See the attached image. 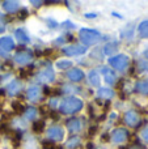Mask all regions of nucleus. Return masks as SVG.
Instances as JSON below:
<instances>
[{
	"instance_id": "f257e3e1",
	"label": "nucleus",
	"mask_w": 148,
	"mask_h": 149,
	"mask_svg": "<svg viewBox=\"0 0 148 149\" xmlns=\"http://www.w3.org/2000/svg\"><path fill=\"white\" fill-rule=\"evenodd\" d=\"M60 111L63 114H73V113H77L83 109V102H81L79 98L75 97H68L64 98L60 103Z\"/></svg>"
},
{
	"instance_id": "f03ea898",
	"label": "nucleus",
	"mask_w": 148,
	"mask_h": 149,
	"mask_svg": "<svg viewBox=\"0 0 148 149\" xmlns=\"http://www.w3.org/2000/svg\"><path fill=\"white\" fill-rule=\"evenodd\" d=\"M79 36L85 46H92L101 41V34L96 30H91V29H81Z\"/></svg>"
},
{
	"instance_id": "7ed1b4c3",
	"label": "nucleus",
	"mask_w": 148,
	"mask_h": 149,
	"mask_svg": "<svg viewBox=\"0 0 148 149\" xmlns=\"http://www.w3.org/2000/svg\"><path fill=\"white\" fill-rule=\"evenodd\" d=\"M109 64L112 67H114L118 71H123L126 70L128 64V58L126 55H117V56H113L109 59Z\"/></svg>"
},
{
	"instance_id": "20e7f679",
	"label": "nucleus",
	"mask_w": 148,
	"mask_h": 149,
	"mask_svg": "<svg viewBox=\"0 0 148 149\" xmlns=\"http://www.w3.org/2000/svg\"><path fill=\"white\" fill-rule=\"evenodd\" d=\"M15 49V43L9 37H3L0 38V54L7 55V52H9L10 50Z\"/></svg>"
},
{
	"instance_id": "39448f33",
	"label": "nucleus",
	"mask_w": 148,
	"mask_h": 149,
	"mask_svg": "<svg viewBox=\"0 0 148 149\" xmlns=\"http://www.w3.org/2000/svg\"><path fill=\"white\" fill-rule=\"evenodd\" d=\"M87 51V49L80 45H75V46H68L63 49V54L68 55V56H75V55H81Z\"/></svg>"
},
{
	"instance_id": "423d86ee",
	"label": "nucleus",
	"mask_w": 148,
	"mask_h": 149,
	"mask_svg": "<svg viewBox=\"0 0 148 149\" xmlns=\"http://www.w3.org/2000/svg\"><path fill=\"white\" fill-rule=\"evenodd\" d=\"M41 94H42V90L38 85H31V86L28 89V92H26L28 100L33 101V102H37V101L41 98Z\"/></svg>"
},
{
	"instance_id": "0eeeda50",
	"label": "nucleus",
	"mask_w": 148,
	"mask_h": 149,
	"mask_svg": "<svg viewBox=\"0 0 148 149\" xmlns=\"http://www.w3.org/2000/svg\"><path fill=\"white\" fill-rule=\"evenodd\" d=\"M125 122L130 127H138L139 126V115L136 111H128L125 115Z\"/></svg>"
},
{
	"instance_id": "6e6552de",
	"label": "nucleus",
	"mask_w": 148,
	"mask_h": 149,
	"mask_svg": "<svg viewBox=\"0 0 148 149\" xmlns=\"http://www.w3.org/2000/svg\"><path fill=\"white\" fill-rule=\"evenodd\" d=\"M31 59H33L31 52L25 51V50H24V51L17 52V54H16V56H15V60L18 63V64H28Z\"/></svg>"
},
{
	"instance_id": "1a4fd4ad",
	"label": "nucleus",
	"mask_w": 148,
	"mask_h": 149,
	"mask_svg": "<svg viewBox=\"0 0 148 149\" xmlns=\"http://www.w3.org/2000/svg\"><path fill=\"white\" fill-rule=\"evenodd\" d=\"M5 90H7V93L10 95H17L18 93L22 90V82H21L20 80H15V81H12L8 85Z\"/></svg>"
},
{
	"instance_id": "9d476101",
	"label": "nucleus",
	"mask_w": 148,
	"mask_h": 149,
	"mask_svg": "<svg viewBox=\"0 0 148 149\" xmlns=\"http://www.w3.org/2000/svg\"><path fill=\"white\" fill-rule=\"evenodd\" d=\"M47 136L54 141H60L63 139V130L60 127H51L47 131Z\"/></svg>"
},
{
	"instance_id": "9b49d317",
	"label": "nucleus",
	"mask_w": 148,
	"mask_h": 149,
	"mask_svg": "<svg viewBox=\"0 0 148 149\" xmlns=\"http://www.w3.org/2000/svg\"><path fill=\"white\" fill-rule=\"evenodd\" d=\"M128 137V132L125 128H118L113 132V140L115 143H123Z\"/></svg>"
},
{
	"instance_id": "f8f14e48",
	"label": "nucleus",
	"mask_w": 148,
	"mask_h": 149,
	"mask_svg": "<svg viewBox=\"0 0 148 149\" xmlns=\"http://www.w3.org/2000/svg\"><path fill=\"white\" fill-rule=\"evenodd\" d=\"M54 71L51 68H46V70H42L41 72L38 73V79L41 81H45V82H49V81H54Z\"/></svg>"
},
{
	"instance_id": "ddd939ff",
	"label": "nucleus",
	"mask_w": 148,
	"mask_h": 149,
	"mask_svg": "<svg viewBox=\"0 0 148 149\" xmlns=\"http://www.w3.org/2000/svg\"><path fill=\"white\" fill-rule=\"evenodd\" d=\"M66 126H67V128L70 130L71 132H77V131H80V128H81V123L77 118L68 119L67 123H66Z\"/></svg>"
},
{
	"instance_id": "4468645a",
	"label": "nucleus",
	"mask_w": 148,
	"mask_h": 149,
	"mask_svg": "<svg viewBox=\"0 0 148 149\" xmlns=\"http://www.w3.org/2000/svg\"><path fill=\"white\" fill-rule=\"evenodd\" d=\"M3 7L7 12L15 13L18 10V3L15 1V0H5V1H3Z\"/></svg>"
},
{
	"instance_id": "2eb2a0df",
	"label": "nucleus",
	"mask_w": 148,
	"mask_h": 149,
	"mask_svg": "<svg viewBox=\"0 0 148 149\" xmlns=\"http://www.w3.org/2000/svg\"><path fill=\"white\" fill-rule=\"evenodd\" d=\"M68 79L72 80V81H80V80L84 79V73L81 70H77V68H75V70H71L70 72H68Z\"/></svg>"
},
{
	"instance_id": "dca6fc26",
	"label": "nucleus",
	"mask_w": 148,
	"mask_h": 149,
	"mask_svg": "<svg viewBox=\"0 0 148 149\" xmlns=\"http://www.w3.org/2000/svg\"><path fill=\"white\" fill-rule=\"evenodd\" d=\"M102 72H104L105 81H106L108 84H110V85L114 84L115 82V74L112 70H109V68H102Z\"/></svg>"
},
{
	"instance_id": "f3484780",
	"label": "nucleus",
	"mask_w": 148,
	"mask_h": 149,
	"mask_svg": "<svg viewBox=\"0 0 148 149\" xmlns=\"http://www.w3.org/2000/svg\"><path fill=\"white\" fill-rule=\"evenodd\" d=\"M136 92L142 93V94L148 95V80H143V81H139L138 84L135 85Z\"/></svg>"
},
{
	"instance_id": "a211bd4d",
	"label": "nucleus",
	"mask_w": 148,
	"mask_h": 149,
	"mask_svg": "<svg viewBox=\"0 0 148 149\" xmlns=\"http://www.w3.org/2000/svg\"><path fill=\"white\" fill-rule=\"evenodd\" d=\"M100 98H105V100H109V98L113 97V90L112 89H108V88H100L98 92H97Z\"/></svg>"
},
{
	"instance_id": "6ab92c4d",
	"label": "nucleus",
	"mask_w": 148,
	"mask_h": 149,
	"mask_svg": "<svg viewBox=\"0 0 148 149\" xmlns=\"http://www.w3.org/2000/svg\"><path fill=\"white\" fill-rule=\"evenodd\" d=\"M138 30H139V34H140V37H143V38H148V20L147 21H143V22L139 25Z\"/></svg>"
},
{
	"instance_id": "aec40b11",
	"label": "nucleus",
	"mask_w": 148,
	"mask_h": 149,
	"mask_svg": "<svg viewBox=\"0 0 148 149\" xmlns=\"http://www.w3.org/2000/svg\"><path fill=\"white\" fill-rule=\"evenodd\" d=\"M16 38H17L18 41L21 42V43H28V42H29L28 36H26V33L22 30V29H18V30H16Z\"/></svg>"
},
{
	"instance_id": "412c9836",
	"label": "nucleus",
	"mask_w": 148,
	"mask_h": 149,
	"mask_svg": "<svg viewBox=\"0 0 148 149\" xmlns=\"http://www.w3.org/2000/svg\"><path fill=\"white\" fill-rule=\"evenodd\" d=\"M117 49H118V43H117V42H110V43H108L106 46H105L104 51H105V54H106V55H112L114 51H117Z\"/></svg>"
},
{
	"instance_id": "4be33fe9",
	"label": "nucleus",
	"mask_w": 148,
	"mask_h": 149,
	"mask_svg": "<svg viewBox=\"0 0 148 149\" xmlns=\"http://www.w3.org/2000/svg\"><path fill=\"white\" fill-rule=\"evenodd\" d=\"M79 144H80V137L75 136V137H71L70 140L67 141V144H66V147L68 149H75L76 147H79Z\"/></svg>"
},
{
	"instance_id": "5701e85b",
	"label": "nucleus",
	"mask_w": 148,
	"mask_h": 149,
	"mask_svg": "<svg viewBox=\"0 0 148 149\" xmlns=\"http://www.w3.org/2000/svg\"><path fill=\"white\" fill-rule=\"evenodd\" d=\"M89 81H91V84H92V85H94V86H98V85H100L98 74L94 72V71H92V72L89 73Z\"/></svg>"
},
{
	"instance_id": "b1692460",
	"label": "nucleus",
	"mask_w": 148,
	"mask_h": 149,
	"mask_svg": "<svg viewBox=\"0 0 148 149\" xmlns=\"http://www.w3.org/2000/svg\"><path fill=\"white\" fill-rule=\"evenodd\" d=\"M43 128H45V123H43V122L38 120V122H34V123H33V131L36 132V134H41V132L43 131Z\"/></svg>"
},
{
	"instance_id": "393cba45",
	"label": "nucleus",
	"mask_w": 148,
	"mask_h": 149,
	"mask_svg": "<svg viewBox=\"0 0 148 149\" xmlns=\"http://www.w3.org/2000/svg\"><path fill=\"white\" fill-rule=\"evenodd\" d=\"M36 115H37V110L33 107H29V109H26V111H24V116L26 119H33V118H36Z\"/></svg>"
},
{
	"instance_id": "a878e982",
	"label": "nucleus",
	"mask_w": 148,
	"mask_h": 149,
	"mask_svg": "<svg viewBox=\"0 0 148 149\" xmlns=\"http://www.w3.org/2000/svg\"><path fill=\"white\" fill-rule=\"evenodd\" d=\"M12 107H13V110H15L17 114H21L24 110H25V109H24V106L21 105L20 102H13L12 103Z\"/></svg>"
},
{
	"instance_id": "bb28decb",
	"label": "nucleus",
	"mask_w": 148,
	"mask_h": 149,
	"mask_svg": "<svg viewBox=\"0 0 148 149\" xmlns=\"http://www.w3.org/2000/svg\"><path fill=\"white\" fill-rule=\"evenodd\" d=\"M57 67L60 68V70H67V68L72 67V63H71V62H58L57 63Z\"/></svg>"
},
{
	"instance_id": "cd10ccee",
	"label": "nucleus",
	"mask_w": 148,
	"mask_h": 149,
	"mask_svg": "<svg viewBox=\"0 0 148 149\" xmlns=\"http://www.w3.org/2000/svg\"><path fill=\"white\" fill-rule=\"evenodd\" d=\"M42 148L43 149H55L54 143L51 141H42Z\"/></svg>"
},
{
	"instance_id": "c85d7f7f",
	"label": "nucleus",
	"mask_w": 148,
	"mask_h": 149,
	"mask_svg": "<svg viewBox=\"0 0 148 149\" xmlns=\"http://www.w3.org/2000/svg\"><path fill=\"white\" fill-rule=\"evenodd\" d=\"M139 71H148V63L147 62L139 63Z\"/></svg>"
},
{
	"instance_id": "c756f323",
	"label": "nucleus",
	"mask_w": 148,
	"mask_h": 149,
	"mask_svg": "<svg viewBox=\"0 0 148 149\" xmlns=\"http://www.w3.org/2000/svg\"><path fill=\"white\" fill-rule=\"evenodd\" d=\"M5 16H3V15H0V33L1 31H4V24H5Z\"/></svg>"
},
{
	"instance_id": "7c9ffc66",
	"label": "nucleus",
	"mask_w": 148,
	"mask_h": 149,
	"mask_svg": "<svg viewBox=\"0 0 148 149\" xmlns=\"http://www.w3.org/2000/svg\"><path fill=\"white\" fill-rule=\"evenodd\" d=\"M50 116H51L52 119H55V120H58V119H59V114H58L57 111H51V113H50Z\"/></svg>"
},
{
	"instance_id": "2f4dec72",
	"label": "nucleus",
	"mask_w": 148,
	"mask_h": 149,
	"mask_svg": "<svg viewBox=\"0 0 148 149\" xmlns=\"http://www.w3.org/2000/svg\"><path fill=\"white\" fill-rule=\"evenodd\" d=\"M26 16H28V12H26L25 9H22V10L20 12V18H21V20H25Z\"/></svg>"
},
{
	"instance_id": "473e14b6",
	"label": "nucleus",
	"mask_w": 148,
	"mask_h": 149,
	"mask_svg": "<svg viewBox=\"0 0 148 149\" xmlns=\"http://www.w3.org/2000/svg\"><path fill=\"white\" fill-rule=\"evenodd\" d=\"M142 136H143V139L148 143V130H144V131L142 132Z\"/></svg>"
},
{
	"instance_id": "72a5a7b5",
	"label": "nucleus",
	"mask_w": 148,
	"mask_h": 149,
	"mask_svg": "<svg viewBox=\"0 0 148 149\" xmlns=\"http://www.w3.org/2000/svg\"><path fill=\"white\" fill-rule=\"evenodd\" d=\"M96 131H97L96 127H91V128H89V136H93V135L96 134Z\"/></svg>"
},
{
	"instance_id": "f704fd0d",
	"label": "nucleus",
	"mask_w": 148,
	"mask_h": 149,
	"mask_svg": "<svg viewBox=\"0 0 148 149\" xmlns=\"http://www.w3.org/2000/svg\"><path fill=\"white\" fill-rule=\"evenodd\" d=\"M31 4L36 5V7H38V5H42V4H43V1H36V0H31Z\"/></svg>"
},
{
	"instance_id": "c9c22d12",
	"label": "nucleus",
	"mask_w": 148,
	"mask_h": 149,
	"mask_svg": "<svg viewBox=\"0 0 148 149\" xmlns=\"http://www.w3.org/2000/svg\"><path fill=\"white\" fill-rule=\"evenodd\" d=\"M101 140H102V141H108V140H109V135H102Z\"/></svg>"
},
{
	"instance_id": "e433bc0d",
	"label": "nucleus",
	"mask_w": 148,
	"mask_h": 149,
	"mask_svg": "<svg viewBox=\"0 0 148 149\" xmlns=\"http://www.w3.org/2000/svg\"><path fill=\"white\" fill-rule=\"evenodd\" d=\"M43 93H45V94H50V89H49V88H45V89H43Z\"/></svg>"
},
{
	"instance_id": "4c0bfd02",
	"label": "nucleus",
	"mask_w": 148,
	"mask_h": 149,
	"mask_svg": "<svg viewBox=\"0 0 148 149\" xmlns=\"http://www.w3.org/2000/svg\"><path fill=\"white\" fill-rule=\"evenodd\" d=\"M39 110H41V113H42V114H46V107H45V106H42V107L39 109Z\"/></svg>"
},
{
	"instance_id": "58836bf2",
	"label": "nucleus",
	"mask_w": 148,
	"mask_h": 149,
	"mask_svg": "<svg viewBox=\"0 0 148 149\" xmlns=\"http://www.w3.org/2000/svg\"><path fill=\"white\" fill-rule=\"evenodd\" d=\"M93 148V144H92V143H89L88 145H87V149H92Z\"/></svg>"
},
{
	"instance_id": "ea45409f",
	"label": "nucleus",
	"mask_w": 148,
	"mask_h": 149,
	"mask_svg": "<svg viewBox=\"0 0 148 149\" xmlns=\"http://www.w3.org/2000/svg\"><path fill=\"white\" fill-rule=\"evenodd\" d=\"M85 16H87L88 18H93V17H96V15H85Z\"/></svg>"
},
{
	"instance_id": "a19ab883",
	"label": "nucleus",
	"mask_w": 148,
	"mask_h": 149,
	"mask_svg": "<svg viewBox=\"0 0 148 149\" xmlns=\"http://www.w3.org/2000/svg\"><path fill=\"white\" fill-rule=\"evenodd\" d=\"M43 54H45V55H49V54H51V50H46V51H45Z\"/></svg>"
},
{
	"instance_id": "79ce46f5",
	"label": "nucleus",
	"mask_w": 148,
	"mask_h": 149,
	"mask_svg": "<svg viewBox=\"0 0 148 149\" xmlns=\"http://www.w3.org/2000/svg\"><path fill=\"white\" fill-rule=\"evenodd\" d=\"M5 94V92H4V89H0V95H4Z\"/></svg>"
},
{
	"instance_id": "37998d69",
	"label": "nucleus",
	"mask_w": 148,
	"mask_h": 149,
	"mask_svg": "<svg viewBox=\"0 0 148 149\" xmlns=\"http://www.w3.org/2000/svg\"><path fill=\"white\" fill-rule=\"evenodd\" d=\"M67 39H68V41H72L73 37H72V36H68V38H67Z\"/></svg>"
},
{
	"instance_id": "c03bdc74",
	"label": "nucleus",
	"mask_w": 148,
	"mask_h": 149,
	"mask_svg": "<svg viewBox=\"0 0 148 149\" xmlns=\"http://www.w3.org/2000/svg\"><path fill=\"white\" fill-rule=\"evenodd\" d=\"M144 55H146V58H147V59H148V50H147V51H146V52H144Z\"/></svg>"
},
{
	"instance_id": "a18cd8bd",
	"label": "nucleus",
	"mask_w": 148,
	"mask_h": 149,
	"mask_svg": "<svg viewBox=\"0 0 148 149\" xmlns=\"http://www.w3.org/2000/svg\"><path fill=\"white\" fill-rule=\"evenodd\" d=\"M119 149H127V148H125V147H121Z\"/></svg>"
},
{
	"instance_id": "49530a36",
	"label": "nucleus",
	"mask_w": 148,
	"mask_h": 149,
	"mask_svg": "<svg viewBox=\"0 0 148 149\" xmlns=\"http://www.w3.org/2000/svg\"><path fill=\"white\" fill-rule=\"evenodd\" d=\"M55 149H63L62 147H58V148H55Z\"/></svg>"
},
{
	"instance_id": "de8ad7c7",
	"label": "nucleus",
	"mask_w": 148,
	"mask_h": 149,
	"mask_svg": "<svg viewBox=\"0 0 148 149\" xmlns=\"http://www.w3.org/2000/svg\"><path fill=\"white\" fill-rule=\"evenodd\" d=\"M133 149H142V148H136V147H135V148H133Z\"/></svg>"
},
{
	"instance_id": "09e8293b",
	"label": "nucleus",
	"mask_w": 148,
	"mask_h": 149,
	"mask_svg": "<svg viewBox=\"0 0 148 149\" xmlns=\"http://www.w3.org/2000/svg\"><path fill=\"white\" fill-rule=\"evenodd\" d=\"M0 80H1V77H0Z\"/></svg>"
}]
</instances>
